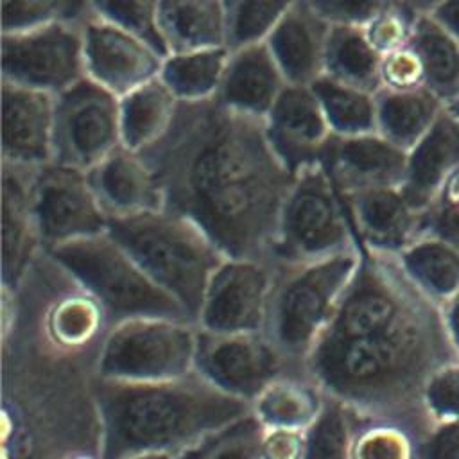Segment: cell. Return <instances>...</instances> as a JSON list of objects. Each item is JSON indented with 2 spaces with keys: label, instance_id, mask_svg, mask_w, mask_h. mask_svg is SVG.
I'll return each mask as SVG.
<instances>
[{
  "label": "cell",
  "instance_id": "obj_37",
  "mask_svg": "<svg viewBox=\"0 0 459 459\" xmlns=\"http://www.w3.org/2000/svg\"><path fill=\"white\" fill-rule=\"evenodd\" d=\"M160 2L161 0H88L93 16L145 38L167 56L160 36Z\"/></svg>",
  "mask_w": 459,
  "mask_h": 459
},
{
  "label": "cell",
  "instance_id": "obj_52",
  "mask_svg": "<svg viewBox=\"0 0 459 459\" xmlns=\"http://www.w3.org/2000/svg\"><path fill=\"white\" fill-rule=\"evenodd\" d=\"M70 459H91V457H86V455H75V457H70Z\"/></svg>",
  "mask_w": 459,
  "mask_h": 459
},
{
  "label": "cell",
  "instance_id": "obj_27",
  "mask_svg": "<svg viewBox=\"0 0 459 459\" xmlns=\"http://www.w3.org/2000/svg\"><path fill=\"white\" fill-rule=\"evenodd\" d=\"M377 133L394 145L409 151L437 120L446 108L427 88L384 90L375 93Z\"/></svg>",
  "mask_w": 459,
  "mask_h": 459
},
{
  "label": "cell",
  "instance_id": "obj_21",
  "mask_svg": "<svg viewBox=\"0 0 459 459\" xmlns=\"http://www.w3.org/2000/svg\"><path fill=\"white\" fill-rule=\"evenodd\" d=\"M330 27L307 0H301L267 36L265 43L289 84L310 86L325 74Z\"/></svg>",
  "mask_w": 459,
  "mask_h": 459
},
{
  "label": "cell",
  "instance_id": "obj_22",
  "mask_svg": "<svg viewBox=\"0 0 459 459\" xmlns=\"http://www.w3.org/2000/svg\"><path fill=\"white\" fill-rule=\"evenodd\" d=\"M459 167V124L445 108L434 126L407 151L405 176L400 185L405 199L420 213L437 199Z\"/></svg>",
  "mask_w": 459,
  "mask_h": 459
},
{
  "label": "cell",
  "instance_id": "obj_16",
  "mask_svg": "<svg viewBox=\"0 0 459 459\" xmlns=\"http://www.w3.org/2000/svg\"><path fill=\"white\" fill-rule=\"evenodd\" d=\"M2 161L32 169L54 161V95L2 81Z\"/></svg>",
  "mask_w": 459,
  "mask_h": 459
},
{
  "label": "cell",
  "instance_id": "obj_1",
  "mask_svg": "<svg viewBox=\"0 0 459 459\" xmlns=\"http://www.w3.org/2000/svg\"><path fill=\"white\" fill-rule=\"evenodd\" d=\"M142 154L160 181L165 208L192 219L226 256L273 264L294 176L271 149L264 120L217 99L181 102L167 134Z\"/></svg>",
  "mask_w": 459,
  "mask_h": 459
},
{
  "label": "cell",
  "instance_id": "obj_13",
  "mask_svg": "<svg viewBox=\"0 0 459 459\" xmlns=\"http://www.w3.org/2000/svg\"><path fill=\"white\" fill-rule=\"evenodd\" d=\"M274 273L269 262L228 256L213 273L197 316L208 332H264Z\"/></svg>",
  "mask_w": 459,
  "mask_h": 459
},
{
  "label": "cell",
  "instance_id": "obj_15",
  "mask_svg": "<svg viewBox=\"0 0 459 459\" xmlns=\"http://www.w3.org/2000/svg\"><path fill=\"white\" fill-rule=\"evenodd\" d=\"M265 136L278 160L296 176L325 163L333 133L312 86L287 84L264 118Z\"/></svg>",
  "mask_w": 459,
  "mask_h": 459
},
{
  "label": "cell",
  "instance_id": "obj_7",
  "mask_svg": "<svg viewBox=\"0 0 459 459\" xmlns=\"http://www.w3.org/2000/svg\"><path fill=\"white\" fill-rule=\"evenodd\" d=\"M355 226L342 192L325 163L294 176L283 201L273 264L299 265L357 249Z\"/></svg>",
  "mask_w": 459,
  "mask_h": 459
},
{
  "label": "cell",
  "instance_id": "obj_32",
  "mask_svg": "<svg viewBox=\"0 0 459 459\" xmlns=\"http://www.w3.org/2000/svg\"><path fill=\"white\" fill-rule=\"evenodd\" d=\"M312 90L333 136H355L377 131L375 93L321 75Z\"/></svg>",
  "mask_w": 459,
  "mask_h": 459
},
{
  "label": "cell",
  "instance_id": "obj_3",
  "mask_svg": "<svg viewBox=\"0 0 459 459\" xmlns=\"http://www.w3.org/2000/svg\"><path fill=\"white\" fill-rule=\"evenodd\" d=\"M100 459L140 452L179 454L208 432L251 412V403L224 393L201 373L131 382L99 377Z\"/></svg>",
  "mask_w": 459,
  "mask_h": 459
},
{
  "label": "cell",
  "instance_id": "obj_17",
  "mask_svg": "<svg viewBox=\"0 0 459 459\" xmlns=\"http://www.w3.org/2000/svg\"><path fill=\"white\" fill-rule=\"evenodd\" d=\"M407 151L380 133L333 136L325 167L342 194L375 186H400L405 176Z\"/></svg>",
  "mask_w": 459,
  "mask_h": 459
},
{
  "label": "cell",
  "instance_id": "obj_10",
  "mask_svg": "<svg viewBox=\"0 0 459 459\" xmlns=\"http://www.w3.org/2000/svg\"><path fill=\"white\" fill-rule=\"evenodd\" d=\"M2 81L57 95L86 77L82 25L2 34Z\"/></svg>",
  "mask_w": 459,
  "mask_h": 459
},
{
  "label": "cell",
  "instance_id": "obj_24",
  "mask_svg": "<svg viewBox=\"0 0 459 459\" xmlns=\"http://www.w3.org/2000/svg\"><path fill=\"white\" fill-rule=\"evenodd\" d=\"M158 22L167 54L228 47L224 0H161Z\"/></svg>",
  "mask_w": 459,
  "mask_h": 459
},
{
  "label": "cell",
  "instance_id": "obj_45",
  "mask_svg": "<svg viewBox=\"0 0 459 459\" xmlns=\"http://www.w3.org/2000/svg\"><path fill=\"white\" fill-rule=\"evenodd\" d=\"M307 446V430L265 427L262 437L264 459H303Z\"/></svg>",
  "mask_w": 459,
  "mask_h": 459
},
{
  "label": "cell",
  "instance_id": "obj_4",
  "mask_svg": "<svg viewBox=\"0 0 459 459\" xmlns=\"http://www.w3.org/2000/svg\"><path fill=\"white\" fill-rule=\"evenodd\" d=\"M108 233L197 323L206 287L228 258L204 230L163 206L136 215L111 217Z\"/></svg>",
  "mask_w": 459,
  "mask_h": 459
},
{
  "label": "cell",
  "instance_id": "obj_30",
  "mask_svg": "<svg viewBox=\"0 0 459 459\" xmlns=\"http://www.w3.org/2000/svg\"><path fill=\"white\" fill-rule=\"evenodd\" d=\"M325 396L307 380L280 375L253 400L251 411L264 427L307 430L319 416Z\"/></svg>",
  "mask_w": 459,
  "mask_h": 459
},
{
  "label": "cell",
  "instance_id": "obj_46",
  "mask_svg": "<svg viewBox=\"0 0 459 459\" xmlns=\"http://www.w3.org/2000/svg\"><path fill=\"white\" fill-rule=\"evenodd\" d=\"M439 310L450 346L459 359V292H455L448 301H445L439 307Z\"/></svg>",
  "mask_w": 459,
  "mask_h": 459
},
{
  "label": "cell",
  "instance_id": "obj_43",
  "mask_svg": "<svg viewBox=\"0 0 459 459\" xmlns=\"http://www.w3.org/2000/svg\"><path fill=\"white\" fill-rule=\"evenodd\" d=\"M330 25L364 27L384 9L403 0H307Z\"/></svg>",
  "mask_w": 459,
  "mask_h": 459
},
{
  "label": "cell",
  "instance_id": "obj_35",
  "mask_svg": "<svg viewBox=\"0 0 459 459\" xmlns=\"http://www.w3.org/2000/svg\"><path fill=\"white\" fill-rule=\"evenodd\" d=\"M298 2L301 0H224L228 48L265 41Z\"/></svg>",
  "mask_w": 459,
  "mask_h": 459
},
{
  "label": "cell",
  "instance_id": "obj_19",
  "mask_svg": "<svg viewBox=\"0 0 459 459\" xmlns=\"http://www.w3.org/2000/svg\"><path fill=\"white\" fill-rule=\"evenodd\" d=\"M357 235L369 251L398 255L423 228V213L414 210L400 186H375L342 194Z\"/></svg>",
  "mask_w": 459,
  "mask_h": 459
},
{
  "label": "cell",
  "instance_id": "obj_9",
  "mask_svg": "<svg viewBox=\"0 0 459 459\" xmlns=\"http://www.w3.org/2000/svg\"><path fill=\"white\" fill-rule=\"evenodd\" d=\"M122 145L120 97L90 77L54 95V161L90 170Z\"/></svg>",
  "mask_w": 459,
  "mask_h": 459
},
{
  "label": "cell",
  "instance_id": "obj_23",
  "mask_svg": "<svg viewBox=\"0 0 459 459\" xmlns=\"http://www.w3.org/2000/svg\"><path fill=\"white\" fill-rule=\"evenodd\" d=\"M32 167L2 161V274L4 285H14L30 262L41 238L32 204Z\"/></svg>",
  "mask_w": 459,
  "mask_h": 459
},
{
  "label": "cell",
  "instance_id": "obj_2",
  "mask_svg": "<svg viewBox=\"0 0 459 459\" xmlns=\"http://www.w3.org/2000/svg\"><path fill=\"white\" fill-rule=\"evenodd\" d=\"M452 359L439 307L403 280L366 273L341 298L305 368L351 411L396 421L425 414L423 385Z\"/></svg>",
  "mask_w": 459,
  "mask_h": 459
},
{
  "label": "cell",
  "instance_id": "obj_36",
  "mask_svg": "<svg viewBox=\"0 0 459 459\" xmlns=\"http://www.w3.org/2000/svg\"><path fill=\"white\" fill-rule=\"evenodd\" d=\"M88 0H2V34L77 25Z\"/></svg>",
  "mask_w": 459,
  "mask_h": 459
},
{
  "label": "cell",
  "instance_id": "obj_34",
  "mask_svg": "<svg viewBox=\"0 0 459 459\" xmlns=\"http://www.w3.org/2000/svg\"><path fill=\"white\" fill-rule=\"evenodd\" d=\"M353 441L351 409L326 394L319 416L307 429L303 459H353Z\"/></svg>",
  "mask_w": 459,
  "mask_h": 459
},
{
  "label": "cell",
  "instance_id": "obj_25",
  "mask_svg": "<svg viewBox=\"0 0 459 459\" xmlns=\"http://www.w3.org/2000/svg\"><path fill=\"white\" fill-rule=\"evenodd\" d=\"M394 258L411 283L437 307L459 292L457 244L423 230Z\"/></svg>",
  "mask_w": 459,
  "mask_h": 459
},
{
  "label": "cell",
  "instance_id": "obj_31",
  "mask_svg": "<svg viewBox=\"0 0 459 459\" xmlns=\"http://www.w3.org/2000/svg\"><path fill=\"white\" fill-rule=\"evenodd\" d=\"M380 57L362 27L332 25L323 75L377 93L380 90Z\"/></svg>",
  "mask_w": 459,
  "mask_h": 459
},
{
  "label": "cell",
  "instance_id": "obj_41",
  "mask_svg": "<svg viewBox=\"0 0 459 459\" xmlns=\"http://www.w3.org/2000/svg\"><path fill=\"white\" fill-rule=\"evenodd\" d=\"M380 88L396 91L425 88L423 65L411 41L380 57Z\"/></svg>",
  "mask_w": 459,
  "mask_h": 459
},
{
  "label": "cell",
  "instance_id": "obj_14",
  "mask_svg": "<svg viewBox=\"0 0 459 459\" xmlns=\"http://www.w3.org/2000/svg\"><path fill=\"white\" fill-rule=\"evenodd\" d=\"M86 77L117 97L160 77L165 54L145 38L90 16L82 23Z\"/></svg>",
  "mask_w": 459,
  "mask_h": 459
},
{
  "label": "cell",
  "instance_id": "obj_5",
  "mask_svg": "<svg viewBox=\"0 0 459 459\" xmlns=\"http://www.w3.org/2000/svg\"><path fill=\"white\" fill-rule=\"evenodd\" d=\"M362 255L359 249L299 265H281L274 274L265 335L283 360L305 364L351 283Z\"/></svg>",
  "mask_w": 459,
  "mask_h": 459
},
{
  "label": "cell",
  "instance_id": "obj_49",
  "mask_svg": "<svg viewBox=\"0 0 459 459\" xmlns=\"http://www.w3.org/2000/svg\"><path fill=\"white\" fill-rule=\"evenodd\" d=\"M443 0H403V4L412 9L416 14H429L432 13Z\"/></svg>",
  "mask_w": 459,
  "mask_h": 459
},
{
  "label": "cell",
  "instance_id": "obj_12",
  "mask_svg": "<svg viewBox=\"0 0 459 459\" xmlns=\"http://www.w3.org/2000/svg\"><path fill=\"white\" fill-rule=\"evenodd\" d=\"M283 364L265 332L219 333L197 326L195 371L247 403L281 375Z\"/></svg>",
  "mask_w": 459,
  "mask_h": 459
},
{
  "label": "cell",
  "instance_id": "obj_28",
  "mask_svg": "<svg viewBox=\"0 0 459 459\" xmlns=\"http://www.w3.org/2000/svg\"><path fill=\"white\" fill-rule=\"evenodd\" d=\"M411 45L421 59L425 88L448 106L459 95V41L432 14H420Z\"/></svg>",
  "mask_w": 459,
  "mask_h": 459
},
{
  "label": "cell",
  "instance_id": "obj_20",
  "mask_svg": "<svg viewBox=\"0 0 459 459\" xmlns=\"http://www.w3.org/2000/svg\"><path fill=\"white\" fill-rule=\"evenodd\" d=\"M287 84L267 43L260 41L230 48L215 99L235 113L264 120Z\"/></svg>",
  "mask_w": 459,
  "mask_h": 459
},
{
  "label": "cell",
  "instance_id": "obj_42",
  "mask_svg": "<svg viewBox=\"0 0 459 459\" xmlns=\"http://www.w3.org/2000/svg\"><path fill=\"white\" fill-rule=\"evenodd\" d=\"M97 308H100V305L97 301L95 303H88L86 299L65 301L61 307H57V310L54 312L52 323H50L54 335L59 341L68 342V344L82 342L97 328V321H99Z\"/></svg>",
  "mask_w": 459,
  "mask_h": 459
},
{
  "label": "cell",
  "instance_id": "obj_11",
  "mask_svg": "<svg viewBox=\"0 0 459 459\" xmlns=\"http://www.w3.org/2000/svg\"><path fill=\"white\" fill-rule=\"evenodd\" d=\"M32 204L39 237L48 249L108 231L109 217L86 170L56 161L38 167Z\"/></svg>",
  "mask_w": 459,
  "mask_h": 459
},
{
  "label": "cell",
  "instance_id": "obj_29",
  "mask_svg": "<svg viewBox=\"0 0 459 459\" xmlns=\"http://www.w3.org/2000/svg\"><path fill=\"white\" fill-rule=\"evenodd\" d=\"M228 57V47L170 52L163 59L160 79L179 102L212 100L219 93Z\"/></svg>",
  "mask_w": 459,
  "mask_h": 459
},
{
  "label": "cell",
  "instance_id": "obj_47",
  "mask_svg": "<svg viewBox=\"0 0 459 459\" xmlns=\"http://www.w3.org/2000/svg\"><path fill=\"white\" fill-rule=\"evenodd\" d=\"M436 20H439L452 36L459 41V0H443L432 13Z\"/></svg>",
  "mask_w": 459,
  "mask_h": 459
},
{
  "label": "cell",
  "instance_id": "obj_44",
  "mask_svg": "<svg viewBox=\"0 0 459 459\" xmlns=\"http://www.w3.org/2000/svg\"><path fill=\"white\" fill-rule=\"evenodd\" d=\"M416 459H459V420L430 423L416 441Z\"/></svg>",
  "mask_w": 459,
  "mask_h": 459
},
{
  "label": "cell",
  "instance_id": "obj_50",
  "mask_svg": "<svg viewBox=\"0 0 459 459\" xmlns=\"http://www.w3.org/2000/svg\"><path fill=\"white\" fill-rule=\"evenodd\" d=\"M126 459H176V455L169 454V452H140V454L129 455Z\"/></svg>",
  "mask_w": 459,
  "mask_h": 459
},
{
  "label": "cell",
  "instance_id": "obj_51",
  "mask_svg": "<svg viewBox=\"0 0 459 459\" xmlns=\"http://www.w3.org/2000/svg\"><path fill=\"white\" fill-rule=\"evenodd\" d=\"M446 109L452 113V117L457 120V124H459V95L446 106Z\"/></svg>",
  "mask_w": 459,
  "mask_h": 459
},
{
  "label": "cell",
  "instance_id": "obj_18",
  "mask_svg": "<svg viewBox=\"0 0 459 459\" xmlns=\"http://www.w3.org/2000/svg\"><path fill=\"white\" fill-rule=\"evenodd\" d=\"M86 174L109 219L165 206L160 181L140 151L118 145Z\"/></svg>",
  "mask_w": 459,
  "mask_h": 459
},
{
  "label": "cell",
  "instance_id": "obj_6",
  "mask_svg": "<svg viewBox=\"0 0 459 459\" xmlns=\"http://www.w3.org/2000/svg\"><path fill=\"white\" fill-rule=\"evenodd\" d=\"M48 251L115 325L131 317H170L194 323L185 307L161 289L108 231Z\"/></svg>",
  "mask_w": 459,
  "mask_h": 459
},
{
  "label": "cell",
  "instance_id": "obj_39",
  "mask_svg": "<svg viewBox=\"0 0 459 459\" xmlns=\"http://www.w3.org/2000/svg\"><path fill=\"white\" fill-rule=\"evenodd\" d=\"M421 405L430 423L459 420V359L445 362L429 377Z\"/></svg>",
  "mask_w": 459,
  "mask_h": 459
},
{
  "label": "cell",
  "instance_id": "obj_8",
  "mask_svg": "<svg viewBox=\"0 0 459 459\" xmlns=\"http://www.w3.org/2000/svg\"><path fill=\"white\" fill-rule=\"evenodd\" d=\"M197 325L170 317H131L113 325L99 362V377L156 382L195 371Z\"/></svg>",
  "mask_w": 459,
  "mask_h": 459
},
{
  "label": "cell",
  "instance_id": "obj_48",
  "mask_svg": "<svg viewBox=\"0 0 459 459\" xmlns=\"http://www.w3.org/2000/svg\"><path fill=\"white\" fill-rule=\"evenodd\" d=\"M437 197L459 208V167L452 172V176L448 178V181L445 183V186Z\"/></svg>",
  "mask_w": 459,
  "mask_h": 459
},
{
  "label": "cell",
  "instance_id": "obj_33",
  "mask_svg": "<svg viewBox=\"0 0 459 459\" xmlns=\"http://www.w3.org/2000/svg\"><path fill=\"white\" fill-rule=\"evenodd\" d=\"M264 423L251 412L208 432L176 459H264Z\"/></svg>",
  "mask_w": 459,
  "mask_h": 459
},
{
  "label": "cell",
  "instance_id": "obj_26",
  "mask_svg": "<svg viewBox=\"0 0 459 459\" xmlns=\"http://www.w3.org/2000/svg\"><path fill=\"white\" fill-rule=\"evenodd\" d=\"M178 97L160 79H152L120 97L122 145L145 151L170 129L178 109Z\"/></svg>",
  "mask_w": 459,
  "mask_h": 459
},
{
  "label": "cell",
  "instance_id": "obj_38",
  "mask_svg": "<svg viewBox=\"0 0 459 459\" xmlns=\"http://www.w3.org/2000/svg\"><path fill=\"white\" fill-rule=\"evenodd\" d=\"M416 441L407 427L377 420L353 441V459H416Z\"/></svg>",
  "mask_w": 459,
  "mask_h": 459
},
{
  "label": "cell",
  "instance_id": "obj_40",
  "mask_svg": "<svg viewBox=\"0 0 459 459\" xmlns=\"http://www.w3.org/2000/svg\"><path fill=\"white\" fill-rule=\"evenodd\" d=\"M418 16L420 14L400 2L378 13L362 29L373 48L384 56L411 41Z\"/></svg>",
  "mask_w": 459,
  "mask_h": 459
}]
</instances>
